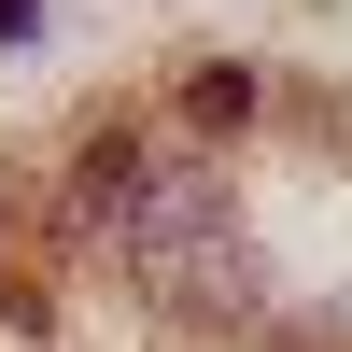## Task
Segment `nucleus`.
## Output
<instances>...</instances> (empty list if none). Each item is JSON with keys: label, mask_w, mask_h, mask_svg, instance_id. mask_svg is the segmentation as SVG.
<instances>
[{"label": "nucleus", "mask_w": 352, "mask_h": 352, "mask_svg": "<svg viewBox=\"0 0 352 352\" xmlns=\"http://www.w3.org/2000/svg\"><path fill=\"white\" fill-rule=\"evenodd\" d=\"M184 127H197V141H240V127H254V71L197 56V71H184Z\"/></svg>", "instance_id": "f257e3e1"}, {"label": "nucleus", "mask_w": 352, "mask_h": 352, "mask_svg": "<svg viewBox=\"0 0 352 352\" xmlns=\"http://www.w3.org/2000/svg\"><path fill=\"white\" fill-rule=\"evenodd\" d=\"M0 324H14V338H43V296H28L14 268H0Z\"/></svg>", "instance_id": "f03ea898"}]
</instances>
